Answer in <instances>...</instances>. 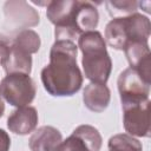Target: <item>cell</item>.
I'll return each instance as SVG.
<instances>
[{"label": "cell", "mask_w": 151, "mask_h": 151, "mask_svg": "<svg viewBox=\"0 0 151 151\" xmlns=\"http://www.w3.org/2000/svg\"><path fill=\"white\" fill-rule=\"evenodd\" d=\"M78 46L70 40H55L50 51V63L41 70L44 88L54 97H71L83 85L77 65Z\"/></svg>", "instance_id": "cell-1"}, {"label": "cell", "mask_w": 151, "mask_h": 151, "mask_svg": "<svg viewBox=\"0 0 151 151\" xmlns=\"http://www.w3.org/2000/svg\"><path fill=\"white\" fill-rule=\"evenodd\" d=\"M13 46L22 50L24 52L28 53V54H33L37 53L40 48L41 45V40L39 34L33 31V29H25L19 32L14 40H13Z\"/></svg>", "instance_id": "cell-15"}, {"label": "cell", "mask_w": 151, "mask_h": 151, "mask_svg": "<svg viewBox=\"0 0 151 151\" xmlns=\"http://www.w3.org/2000/svg\"><path fill=\"white\" fill-rule=\"evenodd\" d=\"M111 92L106 84L90 83L85 86L83 92V101L85 106L96 113H100L106 110L110 104Z\"/></svg>", "instance_id": "cell-12"}, {"label": "cell", "mask_w": 151, "mask_h": 151, "mask_svg": "<svg viewBox=\"0 0 151 151\" xmlns=\"http://www.w3.org/2000/svg\"><path fill=\"white\" fill-rule=\"evenodd\" d=\"M126 59L130 64V67L134 70L146 83L150 84L151 73H150V48L149 42L133 41L129 42L124 48Z\"/></svg>", "instance_id": "cell-9"}, {"label": "cell", "mask_w": 151, "mask_h": 151, "mask_svg": "<svg viewBox=\"0 0 151 151\" xmlns=\"http://www.w3.org/2000/svg\"><path fill=\"white\" fill-rule=\"evenodd\" d=\"M150 19L138 12L110 20L105 27V42L114 50H123L129 42H149Z\"/></svg>", "instance_id": "cell-3"}, {"label": "cell", "mask_w": 151, "mask_h": 151, "mask_svg": "<svg viewBox=\"0 0 151 151\" xmlns=\"http://www.w3.org/2000/svg\"><path fill=\"white\" fill-rule=\"evenodd\" d=\"M109 151H143L142 143L127 133L112 136L107 143Z\"/></svg>", "instance_id": "cell-16"}, {"label": "cell", "mask_w": 151, "mask_h": 151, "mask_svg": "<svg viewBox=\"0 0 151 151\" xmlns=\"http://www.w3.org/2000/svg\"><path fill=\"white\" fill-rule=\"evenodd\" d=\"M117 85L122 105L130 103H139L149 99L150 84L146 83L131 67L120 72L117 80Z\"/></svg>", "instance_id": "cell-7"}, {"label": "cell", "mask_w": 151, "mask_h": 151, "mask_svg": "<svg viewBox=\"0 0 151 151\" xmlns=\"http://www.w3.org/2000/svg\"><path fill=\"white\" fill-rule=\"evenodd\" d=\"M63 142L61 132L51 126L44 125L34 130L28 140L31 151H55Z\"/></svg>", "instance_id": "cell-11"}, {"label": "cell", "mask_w": 151, "mask_h": 151, "mask_svg": "<svg viewBox=\"0 0 151 151\" xmlns=\"http://www.w3.org/2000/svg\"><path fill=\"white\" fill-rule=\"evenodd\" d=\"M99 22V13L94 5L88 1H79L77 4L76 17H74V27L80 37L83 33L94 31Z\"/></svg>", "instance_id": "cell-13"}, {"label": "cell", "mask_w": 151, "mask_h": 151, "mask_svg": "<svg viewBox=\"0 0 151 151\" xmlns=\"http://www.w3.org/2000/svg\"><path fill=\"white\" fill-rule=\"evenodd\" d=\"M4 68L7 74L21 73L29 76L32 70V57L31 54L12 45L9 46V54L4 63Z\"/></svg>", "instance_id": "cell-14"}, {"label": "cell", "mask_w": 151, "mask_h": 151, "mask_svg": "<svg viewBox=\"0 0 151 151\" xmlns=\"http://www.w3.org/2000/svg\"><path fill=\"white\" fill-rule=\"evenodd\" d=\"M38 125V112L33 106L18 107L7 119V127L11 132L20 136L28 134Z\"/></svg>", "instance_id": "cell-10"}, {"label": "cell", "mask_w": 151, "mask_h": 151, "mask_svg": "<svg viewBox=\"0 0 151 151\" xmlns=\"http://www.w3.org/2000/svg\"><path fill=\"white\" fill-rule=\"evenodd\" d=\"M37 87L27 74H7L0 81V96L12 106H28L35 98Z\"/></svg>", "instance_id": "cell-4"}, {"label": "cell", "mask_w": 151, "mask_h": 151, "mask_svg": "<svg viewBox=\"0 0 151 151\" xmlns=\"http://www.w3.org/2000/svg\"><path fill=\"white\" fill-rule=\"evenodd\" d=\"M150 99L123 104V124L124 129L130 136L149 137L150 136Z\"/></svg>", "instance_id": "cell-6"}, {"label": "cell", "mask_w": 151, "mask_h": 151, "mask_svg": "<svg viewBox=\"0 0 151 151\" xmlns=\"http://www.w3.org/2000/svg\"><path fill=\"white\" fill-rule=\"evenodd\" d=\"M4 27L9 32H21L40 22V15L24 0H8L4 4Z\"/></svg>", "instance_id": "cell-5"}, {"label": "cell", "mask_w": 151, "mask_h": 151, "mask_svg": "<svg viewBox=\"0 0 151 151\" xmlns=\"http://www.w3.org/2000/svg\"><path fill=\"white\" fill-rule=\"evenodd\" d=\"M101 142L103 138L94 126L83 124L76 127L55 151H100Z\"/></svg>", "instance_id": "cell-8"}, {"label": "cell", "mask_w": 151, "mask_h": 151, "mask_svg": "<svg viewBox=\"0 0 151 151\" xmlns=\"http://www.w3.org/2000/svg\"><path fill=\"white\" fill-rule=\"evenodd\" d=\"M11 147V138L8 133L0 129V151H8Z\"/></svg>", "instance_id": "cell-18"}, {"label": "cell", "mask_w": 151, "mask_h": 151, "mask_svg": "<svg viewBox=\"0 0 151 151\" xmlns=\"http://www.w3.org/2000/svg\"><path fill=\"white\" fill-rule=\"evenodd\" d=\"M9 54V46L7 42L0 40V65H4Z\"/></svg>", "instance_id": "cell-19"}, {"label": "cell", "mask_w": 151, "mask_h": 151, "mask_svg": "<svg viewBox=\"0 0 151 151\" xmlns=\"http://www.w3.org/2000/svg\"><path fill=\"white\" fill-rule=\"evenodd\" d=\"M4 112H5V104H4L2 97L0 96V118L4 116Z\"/></svg>", "instance_id": "cell-20"}, {"label": "cell", "mask_w": 151, "mask_h": 151, "mask_svg": "<svg viewBox=\"0 0 151 151\" xmlns=\"http://www.w3.org/2000/svg\"><path fill=\"white\" fill-rule=\"evenodd\" d=\"M105 6L107 8L109 14L114 18H124L129 17L137 12L139 2L137 1H129V0H119V1H106Z\"/></svg>", "instance_id": "cell-17"}, {"label": "cell", "mask_w": 151, "mask_h": 151, "mask_svg": "<svg viewBox=\"0 0 151 151\" xmlns=\"http://www.w3.org/2000/svg\"><path fill=\"white\" fill-rule=\"evenodd\" d=\"M78 47L83 53L81 66L85 78L91 83L106 84L111 74L112 61L101 33L96 29L83 33L78 38Z\"/></svg>", "instance_id": "cell-2"}]
</instances>
